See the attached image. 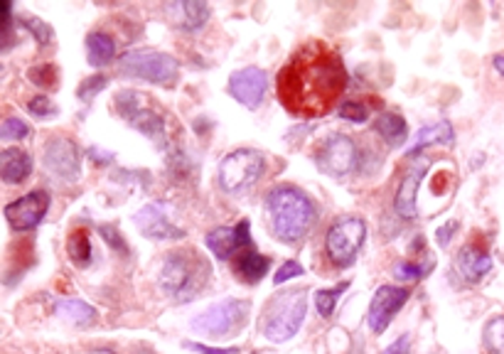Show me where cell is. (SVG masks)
Masks as SVG:
<instances>
[{"label": "cell", "mask_w": 504, "mask_h": 354, "mask_svg": "<svg viewBox=\"0 0 504 354\" xmlns=\"http://www.w3.org/2000/svg\"><path fill=\"white\" fill-rule=\"evenodd\" d=\"M118 72L126 76H136L148 84H160V86H175L177 82V59L166 55V52L150 50V47H138L128 50L118 59Z\"/></svg>", "instance_id": "5"}, {"label": "cell", "mask_w": 504, "mask_h": 354, "mask_svg": "<svg viewBox=\"0 0 504 354\" xmlns=\"http://www.w3.org/2000/svg\"><path fill=\"white\" fill-rule=\"evenodd\" d=\"M266 217L276 239L283 244H296L306 237L315 222V207L306 192L290 185H281L268 192L264 202Z\"/></svg>", "instance_id": "2"}, {"label": "cell", "mask_w": 504, "mask_h": 354, "mask_svg": "<svg viewBox=\"0 0 504 354\" xmlns=\"http://www.w3.org/2000/svg\"><path fill=\"white\" fill-rule=\"evenodd\" d=\"M297 276H303V266L297 264V261H286V264L276 271V276H273V283L281 286V283H286V280L290 278H297Z\"/></svg>", "instance_id": "37"}, {"label": "cell", "mask_w": 504, "mask_h": 354, "mask_svg": "<svg viewBox=\"0 0 504 354\" xmlns=\"http://www.w3.org/2000/svg\"><path fill=\"white\" fill-rule=\"evenodd\" d=\"M455 231H458V222H446L438 231H436V237H438L440 247H448V244H450V239H453Z\"/></svg>", "instance_id": "40"}, {"label": "cell", "mask_w": 504, "mask_h": 354, "mask_svg": "<svg viewBox=\"0 0 504 354\" xmlns=\"http://www.w3.org/2000/svg\"><path fill=\"white\" fill-rule=\"evenodd\" d=\"M27 111L33 116H37V118H47V116L57 114V106H55L47 96H35V99H30V104H27Z\"/></svg>", "instance_id": "36"}, {"label": "cell", "mask_w": 504, "mask_h": 354, "mask_svg": "<svg viewBox=\"0 0 504 354\" xmlns=\"http://www.w3.org/2000/svg\"><path fill=\"white\" fill-rule=\"evenodd\" d=\"M315 163L325 175L332 177H348L349 173H355L357 163H359V153H357L355 140L335 133L330 138H325V143L315 153Z\"/></svg>", "instance_id": "10"}, {"label": "cell", "mask_w": 504, "mask_h": 354, "mask_svg": "<svg viewBox=\"0 0 504 354\" xmlns=\"http://www.w3.org/2000/svg\"><path fill=\"white\" fill-rule=\"evenodd\" d=\"M108 86V76L104 75H94V76H86L82 84H79V89H76V96L82 101H91L99 91H104Z\"/></svg>", "instance_id": "32"}, {"label": "cell", "mask_w": 504, "mask_h": 354, "mask_svg": "<svg viewBox=\"0 0 504 354\" xmlns=\"http://www.w3.org/2000/svg\"><path fill=\"white\" fill-rule=\"evenodd\" d=\"M47 209H50V195L45 190H33L5 207V219L13 231H33L45 219Z\"/></svg>", "instance_id": "13"}, {"label": "cell", "mask_w": 504, "mask_h": 354, "mask_svg": "<svg viewBox=\"0 0 504 354\" xmlns=\"http://www.w3.org/2000/svg\"><path fill=\"white\" fill-rule=\"evenodd\" d=\"M30 79L40 86H57V72L52 65H40L30 69Z\"/></svg>", "instance_id": "35"}, {"label": "cell", "mask_w": 504, "mask_h": 354, "mask_svg": "<svg viewBox=\"0 0 504 354\" xmlns=\"http://www.w3.org/2000/svg\"><path fill=\"white\" fill-rule=\"evenodd\" d=\"M408 288H397V286H381L374 293L372 303H369V328L374 335H384L397 313L408 303Z\"/></svg>", "instance_id": "14"}, {"label": "cell", "mask_w": 504, "mask_h": 354, "mask_svg": "<svg viewBox=\"0 0 504 354\" xmlns=\"http://www.w3.org/2000/svg\"><path fill=\"white\" fill-rule=\"evenodd\" d=\"M55 313H57L59 318H65L66 322H72V325H91V322L96 320V310H94L89 303L76 300V298L57 300Z\"/></svg>", "instance_id": "25"}, {"label": "cell", "mask_w": 504, "mask_h": 354, "mask_svg": "<svg viewBox=\"0 0 504 354\" xmlns=\"http://www.w3.org/2000/svg\"><path fill=\"white\" fill-rule=\"evenodd\" d=\"M455 131L448 121H438V124L426 126L416 133L414 143H411V153L418 156L423 148H433V146H453Z\"/></svg>", "instance_id": "22"}, {"label": "cell", "mask_w": 504, "mask_h": 354, "mask_svg": "<svg viewBox=\"0 0 504 354\" xmlns=\"http://www.w3.org/2000/svg\"><path fill=\"white\" fill-rule=\"evenodd\" d=\"M348 82L338 52L325 42H310L290 57L278 75V96L290 114L315 118L330 111Z\"/></svg>", "instance_id": "1"}, {"label": "cell", "mask_w": 504, "mask_h": 354, "mask_svg": "<svg viewBox=\"0 0 504 354\" xmlns=\"http://www.w3.org/2000/svg\"><path fill=\"white\" fill-rule=\"evenodd\" d=\"M339 118H345V121H352V124H364L367 118H369V111H367V106H364L362 101H342L338 108Z\"/></svg>", "instance_id": "31"}, {"label": "cell", "mask_w": 504, "mask_h": 354, "mask_svg": "<svg viewBox=\"0 0 504 354\" xmlns=\"http://www.w3.org/2000/svg\"><path fill=\"white\" fill-rule=\"evenodd\" d=\"M367 237V224L359 217H342L332 224L325 237V248L330 261L338 268H349L357 261V254Z\"/></svg>", "instance_id": "7"}, {"label": "cell", "mask_w": 504, "mask_h": 354, "mask_svg": "<svg viewBox=\"0 0 504 354\" xmlns=\"http://www.w3.org/2000/svg\"><path fill=\"white\" fill-rule=\"evenodd\" d=\"M116 111L126 124L141 131L143 136H148L153 143H157V148H166V118L153 108L150 96L136 89L118 91Z\"/></svg>", "instance_id": "6"}, {"label": "cell", "mask_w": 504, "mask_h": 354, "mask_svg": "<svg viewBox=\"0 0 504 354\" xmlns=\"http://www.w3.org/2000/svg\"><path fill=\"white\" fill-rule=\"evenodd\" d=\"M207 258H202L195 248H182V251H173L166 256L157 283H160L163 293L173 298L175 303H187L207 286Z\"/></svg>", "instance_id": "3"}, {"label": "cell", "mask_w": 504, "mask_h": 354, "mask_svg": "<svg viewBox=\"0 0 504 354\" xmlns=\"http://www.w3.org/2000/svg\"><path fill=\"white\" fill-rule=\"evenodd\" d=\"M91 354H114V352H108V349H96V352H91Z\"/></svg>", "instance_id": "43"}, {"label": "cell", "mask_w": 504, "mask_h": 354, "mask_svg": "<svg viewBox=\"0 0 504 354\" xmlns=\"http://www.w3.org/2000/svg\"><path fill=\"white\" fill-rule=\"evenodd\" d=\"M248 310H251V305L247 300H237V298L222 300L215 308L197 315L192 320V328L197 329L199 335H207V338H229L247 325Z\"/></svg>", "instance_id": "9"}, {"label": "cell", "mask_w": 504, "mask_h": 354, "mask_svg": "<svg viewBox=\"0 0 504 354\" xmlns=\"http://www.w3.org/2000/svg\"><path fill=\"white\" fill-rule=\"evenodd\" d=\"M0 170H3V180L8 185H20L33 173V157L27 156L25 150L5 148L0 157Z\"/></svg>", "instance_id": "21"}, {"label": "cell", "mask_w": 504, "mask_h": 354, "mask_svg": "<svg viewBox=\"0 0 504 354\" xmlns=\"http://www.w3.org/2000/svg\"><path fill=\"white\" fill-rule=\"evenodd\" d=\"M307 313V290H283L266 305L261 332L271 342H288L297 335V329L306 320Z\"/></svg>", "instance_id": "4"}, {"label": "cell", "mask_w": 504, "mask_h": 354, "mask_svg": "<svg viewBox=\"0 0 504 354\" xmlns=\"http://www.w3.org/2000/svg\"><path fill=\"white\" fill-rule=\"evenodd\" d=\"M504 320L502 315H497L495 320L488 322V328H485V345H488L489 354H502L504 352Z\"/></svg>", "instance_id": "29"}, {"label": "cell", "mask_w": 504, "mask_h": 354, "mask_svg": "<svg viewBox=\"0 0 504 354\" xmlns=\"http://www.w3.org/2000/svg\"><path fill=\"white\" fill-rule=\"evenodd\" d=\"M185 347L187 349H195V352H202V354H239L237 349H224V347H207V345H195V342H185Z\"/></svg>", "instance_id": "41"}, {"label": "cell", "mask_w": 504, "mask_h": 354, "mask_svg": "<svg viewBox=\"0 0 504 354\" xmlns=\"http://www.w3.org/2000/svg\"><path fill=\"white\" fill-rule=\"evenodd\" d=\"M428 170V160L423 156H416L411 167L406 170V175L398 182L397 197H394V209L401 219H414L416 217V195H418V185H421L423 175Z\"/></svg>", "instance_id": "17"}, {"label": "cell", "mask_w": 504, "mask_h": 354, "mask_svg": "<svg viewBox=\"0 0 504 354\" xmlns=\"http://www.w3.org/2000/svg\"><path fill=\"white\" fill-rule=\"evenodd\" d=\"M166 15L177 30L195 33V30H202L207 25L209 5L202 0H175V3L166 5Z\"/></svg>", "instance_id": "18"}, {"label": "cell", "mask_w": 504, "mask_h": 354, "mask_svg": "<svg viewBox=\"0 0 504 354\" xmlns=\"http://www.w3.org/2000/svg\"><path fill=\"white\" fill-rule=\"evenodd\" d=\"M433 268H436V256L426 254L423 264L401 261V264H397L394 273H397V278H401V280H421V278H426V276H430Z\"/></svg>", "instance_id": "27"}, {"label": "cell", "mask_w": 504, "mask_h": 354, "mask_svg": "<svg viewBox=\"0 0 504 354\" xmlns=\"http://www.w3.org/2000/svg\"><path fill=\"white\" fill-rule=\"evenodd\" d=\"M264 156L258 150L239 148L219 163V185L224 192H244L264 175Z\"/></svg>", "instance_id": "8"}, {"label": "cell", "mask_w": 504, "mask_h": 354, "mask_svg": "<svg viewBox=\"0 0 504 354\" xmlns=\"http://www.w3.org/2000/svg\"><path fill=\"white\" fill-rule=\"evenodd\" d=\"M381 354H411V335H401L397 342H391Z\"/></svg>", "instance_id": "39"}, {"label": "cell", "mask_w": 504, "mask_h": 354, "mask_svg": "<svg viewBox=\"0 0 504 354\" xmlns=\"http://www.w3.org/2000/svg\"><path fill=\"white\" fill-rule=\"evenodd\" d=\"M0 133H3V138L5 140H23L30 136V126H27L23 118L10 116V118L3 121V128H0Z\"/></svg>", "instance_id": "33"}, {"label": "cell", "mask_w": 504, "mask_h": 354, "mask_svg": "<svg viewBox=\"0 0 504 354\" xmlns=\"http://www.w3.org/2000/svg\"><path fill=\"white\" fill-rule=\"evenodd\" d=\"M116 55V42L106 33H89L86 35V57L89 65L106 66Z\"/></svg>", "instance_id": "24"}, {"label": "cell", "mask_w": 504, "mask_h": 354, "mask_svg": "<svg viewBox=\"0 0 504 354\" xmlns=\"http://www.w3.org/2000/svg\"><path fill=\"white\" fill-rule=\"evenodd\" d=\"M374 131L379 133L381 138L387 140V146L391 148H398L404 146L406 138H408V126H406L404 116L398 114H384L374 121Z\"/></svg>", "instance_id": "23"}, {"label": "cell", "mask_w": 504, "mask_h": 354, "mask_svg": "<svg viewBox=\"0 0 504 354\" xmlns=\"http://www.w3.org/2000/svg\"><path fill=\"white\" fill-rule=\"evenodd\" d=\"M20 23H23V27H25L27 33L33 35L35 40L40 42L42 47H47V45H50V42H52V37H55V33H52V27L47 25L45 20H40V17L25 15V17H23V20H20Z\"/></svg>", "instance_id": "30"}, {"label": "cell", "mask_w": 504, "mask_h": 354, "mask_svg": "<svg viewBox=\"0 0 504 354\" xmlns=\"http://www.w3.org/2000/svg\"><path fill=\"white\" fill-rule=\"evenodd\" d=\"M492 271V256L485 248L468 244L455 256V273L465 280V283H478L488 273Z\"/></svg>", "instance_id": "19"}, {"label": "cell", "mask_w": 504, "mask_h": 354, "mask_svg": "<svg viewBox=\"0 0 504 354\" xmlns=\"http://www.w3.org/2000/svg\"><path fill=\"white\" fill-rule=\"evenodd\" d=\"M268 271H271V258L258 254L254 247L241 251V254L234 258V273H237L244 283H248V286L261 283L264 276H268Z\"/></svg>", "instance_id": "20"}, {"label": "cell", "mask_w": 504, "mask_h": 354, "mask_svg": "<svg viewBox=\"0 0 504 354\" xmlns=\"http://www.w3.org/2000/svg\"><path fill=\"white\" fill-rule=\"evenodd\" d=\"M348 288H349V283L345 280V283H339V286H335V288L318 290V293H315V308H318V313L323 315V318H330V315L335 313V308H338L339 296H342Z\"/></svg>", "instance_id": "28"}, {"label": "cell", "mask_w": 504, "mask_h": 354, "mask_svg": "<svg viewBox=\"0 0 504 354\" xmlns=\"http://www.w3.org/2000/svg\"><path fill=\"white\" fill-rule=\"evenodd\" d=\"M207 248L219 258V261H234L241 251L254 247L251 239V224L248 219H241L234 227H219V229L209 231L205 239Z\"/></svg>", "instance_id": "12"}, {"label": "cell", "mask_w": 504, "mask_h": 354, "mask_svg": "<svg viewBox=\"0 0 504 354\" xmlns=\"http://www.w3.org/2000/svg\"><path fill=\"white\" fill-rule=\"evenodd\" d=\"M0 10H3V52L10 50V23H13V17H10V10H13V5H10L8 0H3V5H0Z\"/></svg>", "instance_id": "38"}, {"label": "cell", "mask_w": 504, "mask_h": 354, "mask_svg": "<svg viewBox=\"0 0 504 354\" xmlns=\"http://www.w3.org/2000/svg\"><path fill=\"white\" fill-rule=\"evenodd\" d=\"M495 66H497V72H502V55H497L495 57Z\"/></svg>", "instance_id": "42"}, {"label": "cell", "mask_w": 504, "mask_h": 354, "mask_svg": "<svg viewBox=\"0 0 504 354\" xmlns=\"http://www.w3.org/2000/svg\"><path fill=\"white\" fill-rule=\"evenodd\" d=\"M99 234L104 237V241H106L108 247L114 248V251H118L121 256H128V247H126L124 237H121V231H118L116 227H108V224H104V227H99Z\"/></svg>", "instance_id": "34"}, {"label": "cell", "mask_w": 504, "mask_h": 354, "mask_svg": "<svg viewBox=\"0 0 504 354\" xmlns=\"http://www.w3.org/2000/svg\"><path fill=\"white\" fill-rule=\"evenodd\" d=\"M136 227L141 229L143 237L148 239H182L185 237V229H180L177 224L170 219V212H167V205L163 202H153V205H146L136 215Z\"/></svg>", "instance_id": "16"}, {"label": "cell", "mask_w": 504, "mask_h": 354, "mask_svg": "<svg viewBox=\"0 0 504 354\" xmlns=\"http://www.w3.org/2000/svg\"><path fill=\"white\" fill-rule=\"evenodd\" d=\"M66 254H69V258H72V264H75L76 268H86V266L91 264V258H94L89 231H72V234H69V241H66Z\"/></svg>", "instance_id": "26"}, {"label": "cell", "mask_w": 504, "mask_h": 354, "mask_svg": "<svg viewBox=\"0 0 504 354\" xmlns=\"http://www.w3.org/2000/svg\"><path fill=\"white\" fill-rule=\"evenodd\" d=\"M268 89V76L261 66H244L229 76V94L241 106L258 108Z\"/></svg>", "instance_id": "15"}, {"label": "cell", "mask_w": 504, "mask_h": 354, "mask_svg": "<svg viewBox=\"0 0 504 354\" xmlns=\"http://www.w3.org/2000/svg\"><path fill=\"white\" fill-rule=\"evenodd\" d=\"M45 167L52 175H57L59 180L76 182L82 173V153L72 138L55 136L45 146Z\"/></svg>", "instance_id": "11"}]
</instances>
